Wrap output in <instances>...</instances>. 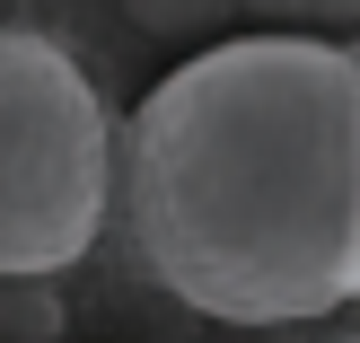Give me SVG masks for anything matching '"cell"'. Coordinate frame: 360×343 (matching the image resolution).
<instances>
[{
    "label": "cell",
    "instance_id": "4",
    "mask_svg": "<svg viewBox=\"0 0 360 343\" xmlns=\"http://www.w3.org/2000/svg\"><path fill=\"white\" fill-rule=\"evenodd\" d=\"M0 343H62V291L53 282H0Z\"/></svg>",
    "mask_w": 360,
    "mask_h": 343
},
{
    "label": "cell",
    "instance_id": "3",
    "mask_svg": "<svg viewBox=\"0 0 360 343\" xmlns=\"http://www.w3.org/2000/svg\"><path fill=\"white\" fill-rule=\"evenodd\" d=\"M220 18H246V35H316V44L360 35V0H220Z\"/></svg>",
    "mask_w": 360,
    "mask_h": 343
},
{
    "label": "cell",
    "instance_id": "1",
    "mask_svg": "<svg viewBox=\"0 0 360 343\" xmlns=\"http://www.w3.org/2000/svg\"><path fill=\"white\" fill-rule=\"evenodd\" d=\"M115 220L220 326H334L360 299V53L220 35L115 123Z\"/></svg>",
    "mask_w": 360,
    "mask_h": 343
},
{
    "label": "cell",
    "instance_id": "2",
    "mask_svg": "<svg viewBox=\"0 0 360 343\" xmlns=\"http://www.w3.org/2000/svg\"><path fill=\"white\" fill-rule=\"evenodd\" d=\"M115 220V115L44 27H0V282H62Z\"/></svg>",
    "mask_w": 360,
    "mask_h": 343
},
{
    "label": "cell",
    "instance_id": "5",
    "mask_svg": "<svg viewBox=\"0 0 360 343\" xmlns=\"http://www.w3.org/2000/svg\"><path fill=\"white\" fill-rule=\"evenodd\" d=\"M316 343H352V335H316Z\"/></svg>",
    "mask_w": 360,
    "mask_h": 343
}]
</instances>
